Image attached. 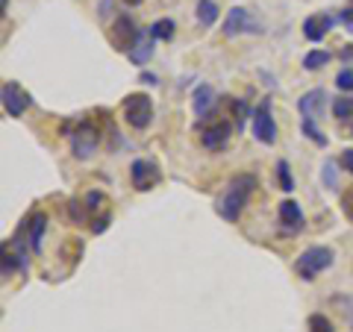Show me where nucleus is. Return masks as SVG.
<instances>
[{
  "label": "nucleus",
  "mask_w": 353,
  "mask_h": 332,
  "mask_svg": "<svg viewBox=\"0 0 353 332\" xmlns=\"http://www.w3.org/2000/svg\"><path fill=\"white\" fill-rule=\"evenodd\" d=\"M253 188H256V176H253V174H236L233 180L227 183L224 197L215 203V212L224 218L227 224H236V220L241 218V212H245Z\"/></svg>",
  "instance_id": "nucleus-1"
},
{
  "label": "nucleus",
  "mask_w": 353,
  "mask_h": 332,
  "mask_svg": "<svg viewBox=\"0 0 353 332\" xmlns=\"http://www.w3.org/2000/svg\"><path fill=\"white\" fill-rule=\"evenodd\" d=\"M333 250L324 247V245H315V247H306L301 256L294 259V271L301 280H318V273H324L330 264H333Z\"/></svg>",
  "instance_id": "nucleus-2"
},
{
  "label": "nucleus",
  "mask_w": 353,
  "mask_h": 332,
  "mask_svg": "<svg viewBox=\"0 0 353 332\" xmlns=\"http://www.w3.org/2000/svg\"><path fill=\"white\" fill-rule=\"evenodd\" d=\"M68 136H71V153L77 159H92L94 150L101 147V129L88 118L77 121V129H68Z\"/></svg>",
  "instance_id": "nucleus-3"
},
{
  "label": "nucleus",
  "mask_w": 353,
  "mask_h": 332,
  "mask_svg": "<svg viewBox=\"0 0 353 332\" xmlns=\"http://www.w3.org/2000/svg\"><path fill=\"white\" fill-rule=\"evenodd\" d=\"M124 118H127V124L132 129H145L150 124V118H153V101H150V94L136 92V94L124 97Z\"/></svg>",
  "instance_id": "nucleus-4"
},
{
  "label": "nucleus",
  "mask_w": 353,
  "mask_h": 332,
  "mask_svg": "<svg viewBox=\"0 0 353 332\" xmlns=\"http://www.w3.org/2000/svg\"><path fill=\"white\" fill-rule=\"evenodd\" d=\"M253 138L262 141V145H274L277 141V124H274L271 118V97H265V101L253 109Z\"/></svg>",
  "instance_id": "nucleus-5"
},
{
  "label": "nucleus",
  "mask_w": 353,
  "mask_h": 332,
  "mask_svg": "<svg viewBox=\"0 0 353 332\" xmlns=\"http://www.w3.org/2000/svg\"><path fill=\"white\" fill-rule=\"evenodd\" d=\"M109 41H112V48L118 53H130L132 50V44L139 41V27H136V21H130V18H115V24L109 27Z\"/></svg>",
  "instance_id": "nucleus-6"
},
{
  "label": "nucleus",
  "mask_w": 353,
  "mask_h": 332,
  "mask_svg": "<svg viewBox=\"0 0 353 332\" xmlns=\"http://www.w3.org/2000/svg\"><path fill=\"white\" fill-rule=\"evenodd\" d=\"M130 176H132V188H136V191H150V188L162 180L159 165L150 162V159H136L132 162L130 165Z\"/></svg>",
  "instance_id": "nucleus-7"
},
{
  "label": "nucleus",
  "mask_w": 353,
  "mask_h": 332,
  "mask_svg": "<svg viewBox=\"0 0 353 332\" xmlns=\"http://www.w3.org/2000/svg\"><path fill=\"white\" fill-rule=\"evenodd\" d=\"M227 138H230V124L224 118H215V121H203L201 127V145L206 150H224L227 147Z\"/></svg>",
  "instance_id": "nucleus-8"
},
{
  "label": "nucleus",
  "mask_w": 353,
  "mask_h": 332,
  "mask_svg": "<svg viewBox=\"0 0 353 332\" xmlns=\"http://www.w3.org/2000/svg\"><path fill=\"white\" fill-rule=\"evenodd\" d=\"M44 229H48V218H44L41 212H32V215L24 220V224L18 227L15 236H21V238L27 241V247H30V250H36V253H39V250H41Z\"/></svg>",
  "instance_id": "nucleus-9"
},
{
  "label": "nucleus",
  "mask_w": 353,
  "mask_h": 332,
  "mask_svg": "<svg viewBox=\"0 0 353 332\" xmlns=\"http://www.w3.org/2000/svg\"><path fill=\"white\" fill-rule=\"evenodd\" d=\"M30 94L21 88L18 83H6L3 85V109H6V115H12V118H21L30 109Z\"/></svg>",
  "instance_id": "nucleus-10"
},
{
  "label": "nucleus",
  "mask_w": 353,
  "mask_h": 332,
  "mask_svg": "<svg viewBox=\"0 0 353 332\" xmlns=\"http://www.w3.org/2000/svg\"><path fill=\"white\" fill-rule=\"evenodd\" d=\"M259 32V27L253 24V15L248 12V9H241V6H233L227 12V18H224V36H241V32Z\"/></svg>",
  "instance_id": "nucleus-11"
},
{
  "label": "nucleus",
  "mask_w": 353,
  "mask_h": 332,
  "mask_svg": "<svg viewBox=\"0 0 353 332\" xmlns=\"http://www.w3.org/2000/svg\"><path fill=\"white\" fill-rule=\"evenodd\" d=\"M277 215H280V232L283 236H294V232H301L303 229V212H301V206H297L294 200H283L280 209H277Z\"/></svg>",
  "instance_id": "nucleus-12"
},
{
  "label": "nucleus",
  "mask_w": 353,
  "mask_h": 332,
  "mask_svg": "<svg viewBox=\"0 0 353 332\" xmlns=\"http://www.w3.org/2000/svg\"><path fill=\"white\" fill-rule=\"evenodd\" d=\"M327 92H321V88H312V92H306L301 101H297V109H301V115L315 121V118H324V109H327Z\"/></svg>",
  "instance_id": "nucleus-13"
},
{
  "label": "nucleus",
  "mask_w": 353,
  "mask_h": 332,
  "mask_svg": "<svg viewBox=\"0 0 353 332\" xmlns=\"http://www.w3.org/2000/svg\"><path fill=\"white\" fill-rule=\"evenodd\" d=\"M330 30H333V15H327V12L309 15V18L303 21V36H306L309 41H321Z\"/></svg>",
  "instance_id": "nucleus-14"
},
{
  "label": "nucleus",
  "mask_w": 353,
  "mask_h": 332,
  "mask_svg": "<svg viewBox=\"0 0 353 332\" xmlns=\"http://www.w3.org/2000/svg\"><path fill=\"white\" fill-rule=\"evenodd\" d=\"M153 41H157V39H153L150 32H139V41L132 44V50L127 53L130 62H132V65H145V62L153 56Z\"/></svg>",
  "instance_id": "nucleus-15"
},
{
  "label": "nucleus",
  "mask_w": 353,
  "mask_h": 332,
  "mask_svg": "<svg viewBox=\"0 0 353 332\" xmlns=\"http://www.w3.org/2000/svg\"><path fill=\"white\" fill-rule=\"evenodd\" d=\"M215 103V92L209 85H197L194 88V97H192V109H194V115L197 118H206L209 115V109H212Z\"/></svg>",
  "instance_id": "nucleus-16"
},
{
  "label": "nucleus",
  "mask_w": 353,
  "mask_h": 332,
  "mask_svg": "<svg viewBox=\"0 0 353 332\" xmlns=\"http://www.w3.org/2000/svg\"><path fill=\"white\" fill-rule=\"evenodd\" d=\"M194 15H197V21H201L203 27H212L218 21V3H215V0H197Z\"/></svg>",
  "instance_id": "nucleus-17"
},
{
  "label": "nucleus",
  "mask_w": 353,
  "mask_h": 332,
  "mask_svg": "<svg viewBox=\"0 0 353 332\" xmlns=\"http://www.w3.org/2000/svg\"><path fill=\"white\" fill-rule=\"evenodd\" d=\"M174 27H176V24H174L171 18H159V21H153L148 32H150V36L157 39V41H168V39L174 36Z\"/></svg>",
  "instance_id": "nucleus-18"
},
{
  "label": "nucleus",
  "mask_w": 353,
  "mask_h": 332,
  "mask_svg": "<svg viewBox=\"0 0 353 332\" xmlns=\"http://www.w3.org/2000/svg\"><path fill=\"white\" fill-rule=\"evenodd\" d=\"M330 59H333V56H330L327 50H312V53H306V56H303V68L306 71H318V68H324Z\"/></svg>",
  "instance_id": "nucleus-19"
},
{
  "label": "nucleus",
  "mask_w": 353,
  "mask_h": 332,
  "mask_svg": "<svg viewBox=\"0 0 353 332\" xmlns=\"http://www.w3.org/2000/svg\"><path fill=\"white\" fill-rule=\"evenodd\" d=\"M333 115H336L339 121H350V118H353V97H347V94L336 97V103H333Z\"/></svg>",
  "instance_id": "nucleus-20"
},
{
  "label": "nucleus",
  "mask_w": 353,
  "mask_h": 332,
  "mask_svg": "<svg viewBox=\"0 0 353 332\" xmlns=\"http://www.w3.org/2000/svg\"><path fill=\"white\" fill-rule=\"evenodd\" d=\"M277 180H280V188H283V191H292V188H294L292 171H289V162H285V159L277 162Z\"/></svg>",
  "instance_id": "nucleus-21"
},
{
  "label": "nucleus",
  "mask_w": 353,
  "mask_h": 332,
  "mask_svg": "<svg viewBox=\"0 0 353 332\" xmlns=\"http://www.w3.org/2000/svg\"><path fill=\"white\" fill-rule=\"evenodd\" d=\"M303 132H306V136H309V138H312V141H315V145H318V147H324V145H327V136H324V132H321V129H318V127H315V121H309V118H303Z\"/></svg>",
  "instance_id": "nucleus-22"
},
{
  "label": "nucleus",
  "mask_w": 353,
  "mask_h": 332,
  "mask_svg": "<svg viewBox=\"0 0 353 332\" xmlns=\"http://www.w3.org/2000/svg\"><path fill=\"white\" fill-rule=\"evenodd\" d=\"M309 332H336L327 315H309Z\"/></svg>",
  "instance_id": "nucleus-23"
},
{
  "label": "nucleus",
  "mask_w": 353,
  "mask_h": 332,
  "mask_svg": "<svg viewBox=\"0 0 353 332\" xmlns=\"http://www.w3.org/2000/svg\"><path fill=\"white\" fill-rule=\"evenodd\" d=\"M336 168H341V165H336L333 159L324 162V183H327L330 191H339V183H336Z\"/></svg>",
  "instance_id": "nucleus-24"
},
{
  "label": "nucleus",
  "mask_w": 353,
  "mask_h": 332,
  "mask_svg": "<svg viewBox=\"0 0 353 332\" xmlns=\"http://www.w3.org/2000/svg\"><path fill=\"white\" fill-rule=\"evenodd\" d=\"M109 224H112V215H109V209H103V212H97L94 220H92V232H103Z\"/></svg>",
  "instance_id": "nucleus-25"
},
{
  "label": "nucleus",
  "mask_w": 353,
  "mask_h": 332,
  "mask_svg": "<svg viewBox=\"0 0 353 332\" xmlns=\"http://www.w3.org/2000/svg\"><path fill=\"white\" fill-rule=\"evenodd\" d=\"M341 212H345V218L353 224V185L345 188V194H341Z\"/></svg>",
  "instance_id": "nucleus-26"
},
{
  "label": "nucleus",
  "mask_w": 353,
  "mask_h": 332,
  "mask_svg": "<svg viewBox=\"0 0 353 332\" xmlns=\"http://www.w3.org/2000/svg\"><path fill=\"white\" fill-rule=\"evenodd\" d=\"M336 85L341 88V92H353V71H350V68L341 71V74L336 76Z\"/></svg>",
  "instance_id": "nucleus-27"
},
{
  "label": "nucleus",
  "mask_w": 353,
  "mask_h": 332,
  "mask_svg": "<svg viewBox=\"0 0 353 332\" xmlns=\"http://www.w3.org/2000/svg\"><path fill=\"white\" fill-rule=\"evenodd\" d=\"M248 112H250V109L245 106V103H241V101H233V115H236V124L241 127V124H245V118H248Z\"/></svg>",
  "instance_id": "nucleus-28"
},
{
  "label": "nucleus",
  "mask_w": 353,
  "mask_h": 332,
  "mask_svg": "<svg viewBox=\"0 0 353 332\" xmlns=\"http://www.w3.org/2000/svg\"><path fill=\"white\" fill-rule=\"evenodd\" d=\"M339 21H341V24H345L347 30H353V0H350V3L339 12Z\"/></svg>",
  "instance_id": "nucleus-29"
},
{
  "label": "nucleus",
  "mask_w": 353,
  "mask_h": 332,
  "mask_svg": "<svg viewBox=\"0 0 353 332\" xmlns=\"http://www.w3.org/2000/svg\"><path fill=\"white\" fill-rule=\"evenodd\" d=\"M339 162H341V168H345L347 174H353V147H347V150H341V156H339Z\"/></svg>",
  "instance_id": "nucleus-30"
},
{
  "label": "nucleus",
  "mask_w": 353,
  "mask_h": 332,
  "mask_svg": "<svg viewBox=\"0 0 353 332\" xmlns=\"http://www.w3.org/2000/svg\"><path fill=\"white\" fill-rule=\"evenodd\" d=\"M124 3H127V6H139V3H141V0H124Z\"/></svg>",
  "instance_id": "nucleus-31"
},
{
  "label": "nucleus",
  "mask_w": 353,
  "mask_h": 332,
  "mask_svg": "<svg viewBox=\"0 0 353 332\" xmlns=\"http://www.w3.org/2000/svg\"><path fill=\"white\" fill-rule=\"evenodd\" d=\"M0 6H3V12H6V6H9V0H0Z\"/></svg>",
  "instance_id": "nucleus-32"
},
{
  "label": "nucleus",
  "mask_w": 353,
  "mask_h": 332,
  "mask_svg": "<svg viewBox=\"0 0 353 332\" xmlns=\"http://www.w3.org/2000/svg\"><path fill=\"white\" fill-rule=\"evenodd\" d=\"M350 326H353V312H350Z\"/></svg>",
  "instance_id": "nucleus-33"
}]
</instances>
